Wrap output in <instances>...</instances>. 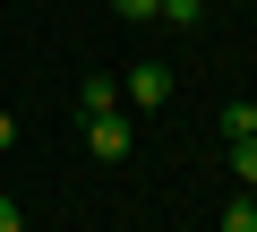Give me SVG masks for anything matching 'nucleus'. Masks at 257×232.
Wrapping results in <instances>:
<instances>
[{"label":"nucleus","mask_w":257,"mask_h":232,"mask_svg":"<svg viewBox=\"0 0 257 232\" xmlns=\"http://www.w3.org/2000/svg\"><path fill=\"white\" fill-rule=\"evenodd\" d=\"M163 95H172V69H163V60H138V69L120 78V103H138V112H155Z\"/></svg>","instance_id":"1"},{"label":"nucleus","mask_w":257,"mask_h":232,"mask_svg":"<svg viewBox=\"0 0 257 232\" xmlns=\"http://www.w3.org/2000/svg\"><path fill=\"white\" fill-rule=\"evenodd\" d=\"M86 146H94L103 164H120V155H128V121H120V112H86Z\"/></svg>","instance_id":"2"},{"label":"nucleus","mask_w":257,"mask_h":232,"mask_svg":"<svg viewBox=\"0 0 257 232\" xmlns=\"http://www.w3.org/2000/svg\"><path fill=\"white\" fill-rule=\"evenodd\" d=\"M223 164H231L240 189H257V129H248V138H223Z\"/></svg>","instance_id":"3"},{"label":"nucleus","mask_w":257,"mask_h":232,"mask_svg":"<svg viewBox=\"0 0 257 232\" xmlns=\"http://www.w3.org/2000/svg\"><path fill=\"white\" fill-rule=\"evenodd\" d=\"M86 112H120V78H86V95H77V121Z\"/></svg>","instance_id":"4"},{"label":"nucleus","mask_w":257,"mask_h":232,"mask_svg":"<svg viewBox=\"0 0 257 232\" xmlns=\"http://www.w3.org/2000/svg\"><path fill=\"white\" fill-rule=\"evenodd\" d=\"M155 26H206V0H155Z\"/></svg>","instance_id":"5"},{"label":"nucleus","mask_w":257,"mask_h":232,"mask_svg":"<svg viewBox=\"0 0 257 232\" xmlns=\"http://www.w3.org/2000/svg\"><path fill=\"white\" fill-rule=\"evenodd\" d=\"M223 232H257V189H240V198L223 206Z\"/></svg>","instance_id":"6"},{"label":"nucleus","mask_w":257,"mask_h":232,"mask_svg":"<svg viewBox=\"0 0 257 232\" xmlns=\"http://www.w3.org/2000/svg\"><path fill=\"white\" fill-rule=\"evenodd\" d=\"M257 129V103H223V138H248Z\"/></svg>","instance_id":"7"},{"label":"nucleus","mask_w":257,"mask_h":232,"mask_svg":"<svg viewBox=\"0 0 257 232\" xmlns=\"http://www.w3.org/2000/svg\"><path fill=\"white\" fill-rule=\"evenodd\" d=\"M0 232H26V215H18V198L0 189Z\"/></svg>","instance_id":"8"},{"label":"nucleus","mask_w":257,"mask_h":232,"mask_svg":"<svg viewBox=\"0 0 257 232\" xmlns=\"http://www.w3.org/2000/svg\"><path fill=\"white\" fill-rule=\"evenodd\" d=\"M111 9H120V18H138V26H146V18H155V0H111Z\"/></svg>","instance_id":"9"},{"label":"nucleus","mask_w":257,"mask_h":232,"mask_svg":"<svg viewBox=\"0 0 257 232\" xmlns=\"http://www.w3.org/2000/svg\"><path fill=\"white\" fill-rule=\"evenodd\" d=\"M9 146H18V121H9V112H0V155H9Z\"/></svg>","instance_id":"10"}]
</instances>
